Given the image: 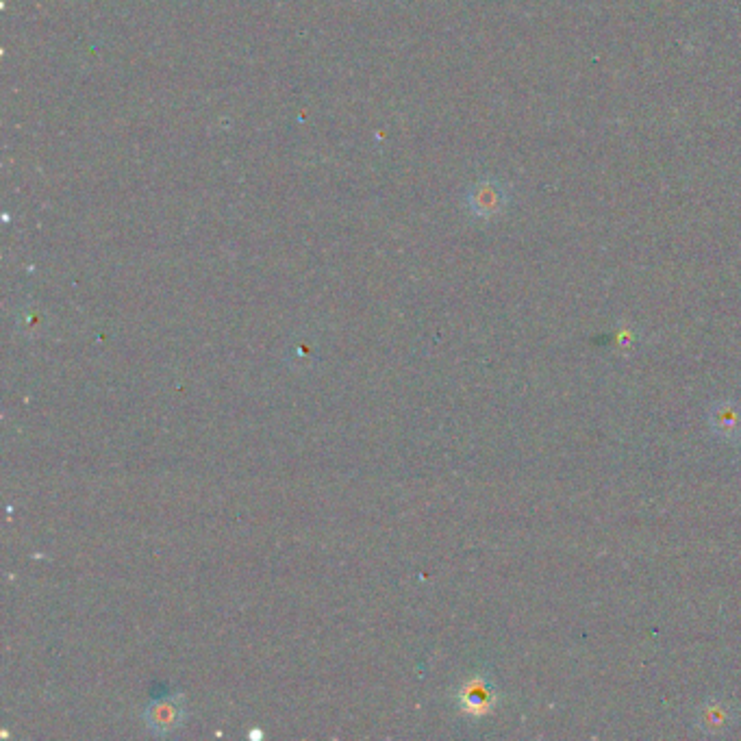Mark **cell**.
I'll list each match as a JSON object with an SVG mask.
<instances>
[{
	"label": "cell",
	"instance_id": "1",
	"mask_svg": "<svg viewBox=\"0 0 741 741\" xmlns=\"http://www.w3.org/2000/svg\"><path fill=\"white\" fill-rule=\"evenodd\" d=\"M144 720L148 728L157 735H170L183 726L185 722V702L181 694L168 698H159L150 702L144 711Z\"/></svg>",
	"mask_w": 741,
	"mask_h": 741
},
{
	"label": "cell",
	"instance_id": "2",
	"mask_svg": "<svg viewBox=\"0 0 741 741\" xmlns=\"http://www.w3.org/2000/svg\"><path fill=\"white\" fill-rule=\"evenodd\" d=\"M459 705L463 711L474 715L489 711L494 705V687L489 685L487 678L481 674L470 678V681L461 687Z\"/></svg>",
	"mask_w": 741,
	"mask_h": 741
},
{
	"label": "cell",
	"instance_id": "3",
	"mask_svg": "<svg viewBox=\"0 0 741 741\" xmlns=\"http://www.w3.org/2000/svg\"><path fill=\"white\" fill-rule=\"evenodd\" d=\"M709 424L713 433L726 442L741 439V409L735 403H718L709 411Z\"/></svg>",
	"mask_w": 741,
	"mask_h": 741
},
{
	"label": "cell",
	"instance_id": "4",
	"mask_svg": "<svg viewBox=\"0 0 741 741\" xmlns=\"http://www.w3.org/2000/svg\"><path fill=\"white\" fill-rule=\"evenodd\" d=\"M702 722H705V724H702L705 728H711V731H720V728L728 722L726 720V709L720 707V705L718 707H707Z\"/></svg>",
	"mask_w": 741,
	"mask_h": 741
}]
</instances>
